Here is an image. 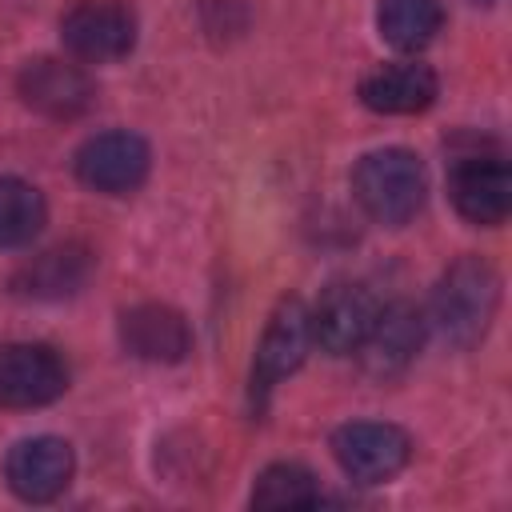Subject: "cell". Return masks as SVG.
Listing matches in <instances>:
<instances>
[{
    "mask_svg": "<svg viewBox=\"0 0 512 512\" xmlns=\"http://www.w3.org/2000/svg\"><path fill=\"white\" fill-rule=\"evenodd\" d=\"M312 348V324H308V308L304 300L288 296L276 304L260 344H256V360H252V400L264 404V396L304 364Z\"/></svg>",
    "mask_w": 512,
    "mask_h": 512,
    "instance_id": "8992f818",
    "label": "cell"
},
{
    "mask_svg": "<svg viewBox=\"0 0 512 512\" xmlns=\"http://www.w3.org/2000/svg\"><path fill=\"white\" fill-rule=\"evenodd\" d=\"M452 204L464 220L472 224H504V216L512 212V172L500 156H464L452 168L448 180Z\"/></svg>",
    "mask_w": 512,
    "mask_h": 512,
    "instance_id": "7c38bea8",
    "label": "cell"
},
{
    "mask_svg": "<svg viewBox=\"0 0 512 512\" xmlns=\"http://www.w3.org/2000/svg\"><path fill=\"white\" fill-rule=\"evenodd\" d=\"M148 144L136 132H100L92 140L80 144L76 152V176L80 184L108 192V196H124L132 188L144 184L148 176Z\"/></svg>",
    "mask_w": 512,
    "mask_h": 512,
    "instance_id": "9c48e42d",
    "label": "cell"
},
{
    "mask_svg": "<svg viewBox=\"0 0 512 512\" xmlns=\"http://www.w3.org/2000/svg\"><path fill=\"white\" fill-rule=\"evenodd\" d=\"M48 208L40 188L20 176H0V248H24L44 228Z\"/></svg>",
    "mask_w": 512,
    "mask_h": 512,
    "instance_id": "e0dca14e",
    "label": "cell"
},
{
    "mask_svg": "<svg viewBox=\"0 0 512 512\" xmlns=\"http://www.w3.org/2000/svg\"><path fill=\"white\" fill-rule=\"evenodd\" d=\"M500 308V276L488 260L480 256H460L440 284L432 288V304H428V324L452 344V348H472L492 316Z\"/></svg>",
    "mask_w": 512,
    "mask_h": 512,
    "instance_id": "6da1fadb",
    "label": "cell"
},
{
    "mask_svg": "<svg viewBox=\"0 0 512 512\" xmlns=\"http://www.w3.org/2000/svg\"><path fill=\"white\" fill-rule=\"evenodd\" d=\"M72 468H76L72 448L60 436H28L12 444V452L4 456V480L28 504L56 500L68 488Z\"/></svg>",
    "mask_w": 512,
    "mask_h": 512,
    "instance_id": "30bf717a",
    "label": "cell"
},
{
    "mask_svg": "<svg viewBox=\"0 0 512 512\" xmlns=\"http://www.w3.org/2000/svg\"><path fill=\"white\" fill-rule=\"evenodd\" d=\"M252 504L256 508H312L320 504V480L304 464H292V460L268 464L256 476Z\"/></svg>",
    "mask_w": 512,
    "mask_h": 512,
    "instance_id": "ac0fdd59",
    "label": "cell"
},
{
    "mask_svg": "<svg viewBox=\"0 0 512 512\" xmlns=\"http://www.w3.org/2000/svg\"><path fill=\"white\" fill-rule=\"evenodd\" d=\"M476 4H492V0H476Z\"/></svg>",
    "mask_w": 512,
    "mask_h": 512,
    "instance_id": "d6986e66",
    "label": "cell"
},
{
    "mask_svg": "<svg viewBox=\"0 0 512 512\" xmlns=\"http://www.w3.org/2000/svg\"><path fill=\"white\" fill-rule=\"evenodd\" d=\"M120 344L148 364H180L192 352L188 320L168 304H136L120 312Z\"/></svg>",
    "mask_w": 512,
    "mask_h": 512,
    "instance_id": "4fadbf2b",
    "label": "cell"
},
{
    "mask_svg": "<svg viewBox=\"0 0 512 512\" xmlns=\"http://www.w3.org/2000/svg\"><path fill=\"white\" fill-rule=\"evenodd\" d=\"M92 272V256L76 244L68 248H48L40 252L36 260H28L20 272H16V292L20 296H36V300H64V296H76L84 288Z\"/></svg>",
    "mask_w": 512,
    "mask_h": 512,
    "instance_id": "9a60e30c",
    "label": "cell"
},
{
    "mask_svg": "<svg viewBox=\"0 0 512 512\" xmlns=\"http://www.w3.org/2000/svg\"><path fill=\"white\" fill-rule=\"evenodd\" d=\"M68 388V368L48 344H0V408H40Z\"/></svg>",
    "mask_w": 512,
    "mask_h": 512,
    "instance_id": "52a82bcc",
    "label": "cell"
},
{
    "mask_svg": "<svg viewBox=\"0 0 512 512\" xmlns=\"http://www.w3.org/2000/svg\"><path fill=\"white\" fill-rule=\"evenodd\" d=\"M424 332H428V320L416 304H408V300L380 304V312H376V320H372V328L356 352L364 356V368L372 376L388 380V376H400L416 360Z\"/></svg>",
    "mask_w": 512,
    "mask_h": 512,
    "instance_id": "8fae6325",
    "label": "cell"
},
{
    "mask_svg": "<svg viewBox=\"0 0 512 512\" xmlns=\"http://www.w3.org/2000/svg\"><path fill=\"white\" fill-rule=\"evenodd\" d=\"M60 40L76 60L108 64L132 52L136 16L120 0H80L60 20Z\"/></svg>",
    "mask_w": 512,
    "mask_h": 512,
    "instance_id": "3957f363",
    "label": "cell"
},
{
    "mask_svg": "<svg viewBox=\"0 0 512 512\" xmlns=\"http://www.w3.org/2000/svg\"><path fill=\"white\" fill-rule=\"evenodd\" d=\"M380 312V300L368 284L360 280H336L320 292L316 308H308L312 324V344H320L332 356H348L364 344L372 320Z\"/></svg>",
    "mask_w": 512,
    "mask_h": 512,
    "instance_id": "5b68a950",
    "label": "cell"
},
{
    "mask_svg": "<svg viewBox=\"0 0 512 512\" xmlns=\"http://www.w3.org/2000/svg\"><path fill=\"white\" fill-rule=\"evenodd\" d=\"M352 192L360 208L380 224H408L428 196V176L416 152L408 148H376L352 172Z\"/></svg>",
    "mask_w": 512,
    "mask_h": 512,
    "instance_id": "7a4b0ae2",
    "label": "cell"
},
{
    "mask_svg": "<svg viewBox=\"0 0 512 512\" xmlns=\"http://www.w3.org/2000/svg\"><path fill=\"white\" fill-rule=\"evenodd\" d=\"M16 88H20V100L32 112L48 116V120H76L96 100L92 76L80 64H68V60H56V56L28 60L16 76Z\"/></svg>",
    "mask_w": 512,
    "mask_h": 512,
    "instance_id": "ba28073f",
    "label": "cell"
},
{
    "mask_svg": "<svg viewBox=\"0 0 512 512\" xmlns=\"http://www.w3.org/2000/svg\"><path fill=\"white\" fill-rule=\"evenodd\" d=\"M332 456L336 464L360 480V484H384L392 480L408 456H412V440L404 428L396 424H380V420H356L332 432Z\"/></svg>",
    "mask_w": 512,
    "mask_h": 512,
    "instance_id": "277c9868",
    "label": "cell"
},
{
    "mask_svg": "<svg viewBox=\"0 0 512 512\" xmlns=\"http://www.w3.org/2000/svg\"><path fill=\"white\" fill-rule=\"evenodd\" d=\"M376 28L392 48L420 52L444 28V4L440 0H380Z\"/></svg>",
    "mask_w": 512,
    "mask_h": 512,
    "instance_id": "2e32d148",
    "label": "cell"
},
{
    "mask_svg": "<svg viewBox=\"0 0 512 512\" xmlns=\"http://www.w3.org/2000/svg\"><path fill=\"white\" fill-rule=\"evenodd\" d=\"M436 88L440 84L428 64L400 60V64H384V68L368 72L360 84V100L384 116H416L436 100Z\"/></svg>",
    "mask_w": 512,
    "mask_h": 512,
    "instance_id": "5bb4252c",
    "label": "cell"
}]
</instances>
